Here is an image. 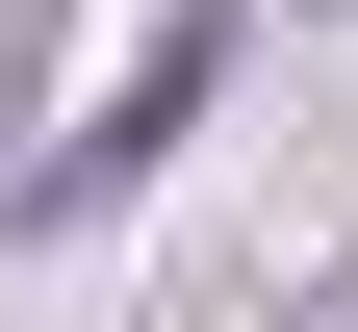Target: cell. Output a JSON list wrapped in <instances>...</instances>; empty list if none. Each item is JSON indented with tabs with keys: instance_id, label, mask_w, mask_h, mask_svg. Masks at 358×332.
Wrapping results in <instances>:
<instances>
[{
	"instance_id": "obj_1",
	"label": "cell",
	"mask_w": 358,
	"mask_h": 332,
	"mask_svg": "<svg viewBox=\"0 0 358 332\" xmlns=\"http://www.w3.org/2000/svg\"><path fill=\"white\" fill-rule=\"evenodd\" d=\"M205 77H231V0H179L154 52H128V77H103V128H77V154H52V205H128V179H154V154H179V128H205Z\"/></svg>"
},
{
	"instance_id": "obj_2",
	"label": "cell",
	"mask_w": 358,
	"mask_h": 332,
	"mask_svg": "<svg viewBox=\"0 0 358 332\" xmlns=\"http://www.w3.org/2000/svg\"><path fill=\"white\" fill-rule=\"evenodd\" d=\"M0 77H26V26H0Z\"/></svg>"
}]
</instances>
